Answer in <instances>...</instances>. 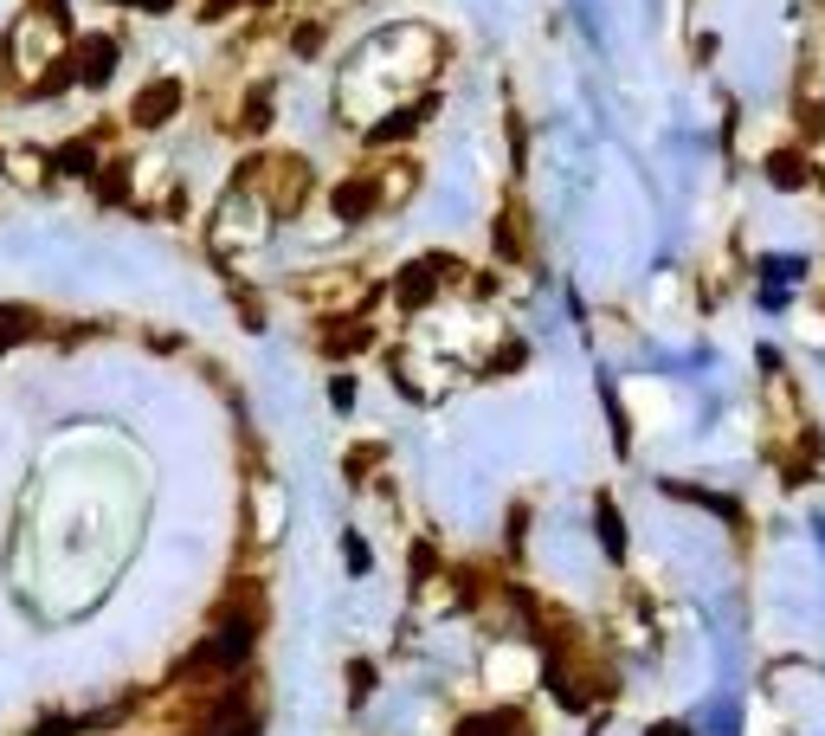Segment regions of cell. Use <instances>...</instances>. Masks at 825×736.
<instances>
[{
	"mask_svg": "<svg viewBox=\"0 0 825 736\" xmlns=\"http://www.w3.org/2000/svg\"><path fill=\"white\" fill-rule=\"evenodd\" d=\"M774 181H780V188H806V181H813L806 155H774Z\"/></svg>",
	"mask_w": 825,
	"mask_h": 736,
	"instance_id": "6da1fadb",
	"label": "cell"
}]
</instances>
